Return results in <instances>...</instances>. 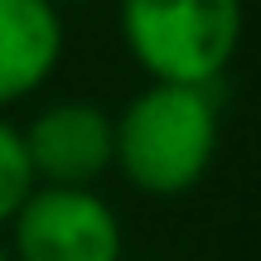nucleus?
<instances>
[{"label":"nucleus","instance_id":"1","mask_svg":"<svg viewBox=\"0 0 261 261\" xmlns=\"http://www.w3.org/2000/svg\"><path fill=\"white\" fill-rule=\"evenodd\" d=\"M213 87L150 83L112 116V169L145 198H184L218 155Z\"/></svg>","mask_w":261,"mask_h":261},{"label":"nucleus","instance_id":"2","mask_svg":"<svg viewBox=\"0 0 261 261\" xmlns=\"http://www.w3.org/2000/svg\"><path fill=\"white\" fill-rule=\"evenodd\" d=\"M116 24L150 83L213 87L242 44V0H116Z\"/></svg>","mask_w":261,"mask_h":261},{"label":"nucleus","instance_id":"3","mask_svg":"<svg viewBox=\"0 0 261 261\" xmlns=\"http://www.w3.org/2000/svg\"><path fill=\"white\" fill-rule=\"evenodd\" d=\"M10 261H121L126 232L97 189L34 184L10 218Z\"/></svg>","mask_w":261,"mask_h":261},{"label":"nucleus","instance_id":"4","mask_svg":"<svg viewBox=\"0 0 261 261\" xmlns=\"http://www.w3.org/2000/svg\"><path fill=\"white\" fill-rule=\"evenodd\" d=\"M34 184L54 189H97V179L112 174V112L87 97H63L34 112V121L19 126Z\"/></svg>","mask_w":261,"mask_h":261},{"label":"nucleus","instance_id":"5","mask_svg":"<svg viewBox=\"0 0 261 261\" xmlns=\"http://www.w3.org/2000/svg\"><path fill=\"white\" fill-rule=\"evenodd\" d=\"M68 24L54 0H0V112L24 102L63 63Z\"/></svg>","mask_w":261,"mask_h":261},{"label":"nucleus","instance_id":"6","mask_svg":"<svg viewBox=\"0 0 261 261\" xmlns=\"http://www.w3.org/2000/svg\"><path fill=\"white\" fill-rule=\"evenodd\" d=\"M29 189H34V169H29L19 126L0 112V227L15 218V208L29 198Z\"/></svg>","mask_w":261,"mask_h":261},{"label":"nucleus","instance_id":"7","mask_svg":"<svg viewBox=\"0 0 261 261\" xmlns=\"http://www.w3.org/2000/svg\"><path fill=\"white\" fill-rule=\"evenodd\" d=\"M0 261H10V252H5V242H0Z\"/></svg>","mask_w":261,"mask_h":261}]
</instances>
